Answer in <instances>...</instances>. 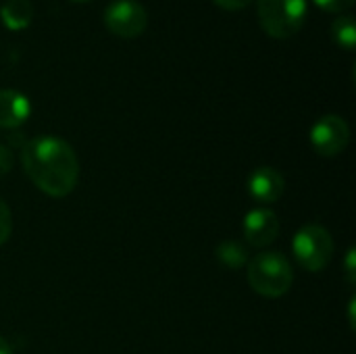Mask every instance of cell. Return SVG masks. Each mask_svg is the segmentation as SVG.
<instances>
[{
    "instance_id": "17",
    "label": "cell",
    "mask_w": 356,
    "mask_h": 354,
    "mask_svg": "<svg viewBox=\"0 0 356 354\" xmlns=\"http://www.w3.org/2000/svg\"><path fill=\"white\" fill-rule=\"evenodd\" d=\"M346 275H348V282L355 284L356 282V269H355V248L348 250V257H346Z\"/></svg>"
},
{
    "instance_id": "6",
    "label": "cell",
    "mask_w": 356,
    "mask_h": 354,
    "mask_svg": "<svg viewBox=\"0 0 356 354\" xmlns=\"http://www.w3.org/2000/svg\"><path fill=\"white\" fill-rule=\"evenodd\" d=\"M350 127L340 115H325L311 127V144L321 156H338L348 148Z\"/></svg>"
},
{
    "instance_id": "8",
    "label": "cell",
    "mask_w": 356,
    "mask_h": 354,
    "mask_svg": "<svg viewBox=\"0 0 356 354\" xmlns=\"http://www.w3.org/2000/svg\"><path fill=\"white\" fill-rule=\"evenodd\" d=\"M248 192L250 196L261 204H273L277 202L286 192V179L284 175L273 167H259L252 171L248 179Z\"/></svg>"
},
{
    "instance_id": "10",
    "label": "cell",
    "mask_w": 356,
    "mask_h": 354,
    "mask_svg": "<svg viewBox=\"0 0 356 354\" xmlns=\"http://www.w3.org/2000/svg\"><path fill=\"white\" fill-rule=\"evenodd\" d=\"M0 21L8 31H23L33 21V4L29 0H4L0 6Z\"/></svg>"
},
{
    "instance_id": "19",
    "label": "cell",
    "mask_w": 356,
    "mask_h": 354,
    "mask_svg": "<svg viewBox=\"0 0 356 354\" xmlns=\"http://www.w3.org/2000/svg\"><path fill=\"white\" fill-rule=\"evenodd\" d=\"M71 2H77V4H83V2H90V0H71Z\"/></svg>"
},
{
    "instance_id": "2",
    "label": "cell",
    "mask_w": 356,
    "mask_h": 354,
    "mask_svg": "<svg viewBox=\"0 0 356 354\" xmlns=\"http://www.w3.org/2000/svg\"><path fill=\"white\" fill-rule=\"evenodd\" d=\"M294 282L290 261L277 250L259 252L248 261V284L265 298H282Z\"/></svg>"
},
{
    "instance_id": "12",
    "label": "cell",
    "mask_w": 356,
    "mask_h": 354,
    "mask_svg": "<svg viewBox=\"0 0 356 354\" xmlns=\"http://www.w3.org/2000/svg\"><path fill=\"white\" fill-rule=\"evenodd\" d=\"M217 259L227 269H240V267L248 265L246 248L240 242H234V240H227V242L217 246Z\"/></svg>"
},
{
    "instance_id": "15",
    "label": "cell",
    "mask_w": 356,
    "mask_h": 354,
    "mask_svg": "<svg viewBox=\"0 0 356 354\" xmlns=\"http://www.w3.org/2000/svg\"><path fill=\"white\" fill-rule=\"evenodd\" d=\"M13 169V152L6 146H0V177L10 173Z\"/></svg>"
},
{
    "instance_id": "3",
    "label": "cell",
    "mask_w": 356,
    "mask_h": 354,
    "mask_svg": "<svg viewBox=\"0 0 356 354\" xmlns=\"http://www.w3.org/2000/svg\"><path fill=\"white\" fill-rule=\"evenodd\" d=\"M257 17L267 35L288 40L305 27L309 4L307 0H257Z\"/></svg>"
},
{
    "instance_id": "16",
    "label": "cell",
    "mask_w": 356,
    "mask_h": 354,
    "mask_svg": "<svg viewBox=\"0 0 356 354\" xmlns=\"http://www.w3.org/2000/svg\"><path fill=\"white\" fill-rule=\"evenodd\" d=\"M219 8L223 10H242L246 8L252 0H213Z\"/></svg>"
},
{
    "instance_id": "13",
    "label": "cell",
    "mask_w": 356,
    "mask_h": 354,
    "mask_svg": "<svg viewBox=\"0 0 356 354\" xmlns=\"http://www.w3.org/2000/svg\"><path fill=\"white\" fill-rule=\"evenodd\" d=\"M13 232V217H10V209L8 204L0 198V246L10 238Z\"/></svg>"
},
{
    "instance_id": "14",
    "label": "cell",
    "mask_w": 356,
    "mask_h": 354,
    "mask_svg": "<svg viewBox=\"0 0 356 354\" xmlns=\"http://www.w3.org/2000/svg\"><path fill=\"white\" fill-rule=\"evenodd\" d=\"M321 10L325 13H334V15H344V10H348L355 0H313Z\"/></svg>"
},
{
    "instance_id": "7",
    "label": "cell",
    "mask_w": 356,
    "mask_h": 354,
    "mask_svg": "<svg viewBox=\"0 0 356 354\" xmlns=\"http://www.w3.org/2000/svg\"><path fill=\"white\" fill-rule=\"evenodd\" d=\"M244 238L250 246L254 248H265L269 244H273L280 236V219L277 215L267 209V207H261V209H254L250 211L246 217H244Z\"/></svg>"
},
{
    "instance_id": "18",
    "label": "cell",
    "mask_w": 356,
    "mask_h": 354,
    "mask_svg": "<svg viewBox=\"0 0 356 354\" xmlns=\"http://www.w3.org/2000/svg\"><path fill=\"white\" fill-rule=\"evenodd\" d=\"M0 354H13L10 353V346H8V342L0 336Z\"/></svg>"
},
{
    "instance_id": "5",
    "label": "cell",
    "mask_w": 356,
    "mask_h": 354,
    "mask_svg": "<svg viewBox=\"0 0 356 354\" xmlns=\"http://www.w3.org/2000/svg\"><path fill=\"white\" fill-rule=\"evenodd\" d=\"M102 21L113 35L134 40L146 31L148 13L144 4H140L138 0H113L104 10Z\"/></svg>"
},
{
    "instance_id": "9",
    "label": "cell",
    "mask_w": 356,
    "mask_h": 354,
    "mask_svg": "<svg viewBox=\"0 0 356 354\" xmlns=\"http://www.w3.org/2000/svg\"><path fill=\"white\" fill-rule=\"evenodd\" d=\"M29 113H31V104L23 92L10 88L0 90V127L17 129L27 121Z\"/></svg>"
},
{
    "instance_id": "4",
    "label": "cell",
    "mask_w": 356,
    "mask_h": 354,
    "mask_svg": "<svg viewBox=\"0 0 356 354\" xmlns=\"http://www.w3.org/2000/svg\"><path fill=\"white\" fill-rule=\"evenodd\" d=\"M292 252L302 269L319 273L327 269L334 257V238L321 225H305L292 240Z\"/></svg>"
},
{
    "instance_id": "1",
    "label": "cell",
    "mask_w": 356,
    "mask_h": 354,
    "mask_svg": "<svg viewBox=\"0 0 356 354\" xmlns=\"http://www.w3.org/2000/svg\"><path fill=\"white\" fill-rule=\"evenodd\" d=\"M21 163L31 184L46 196H69L79 179L75 150L56 136H40L21 148Z\"/></svg>"
},
{
    "instance_id": "11",
    "label": "cell",
    "mask_w": 356,
    "mask_h": 354,
    "mask_svg": "<svg viewBox=\"0 0 356 354\" xmlns=\"http://www.w3.org/2000/svg\"><path fill=\"white\" fill-rule=\"evenodd\" d=\"M332 38L334 42L344 50L356 48V21L350 15H340L332 23Z\"/></svg>"
}]
</instances>
